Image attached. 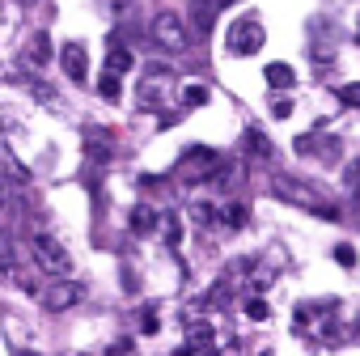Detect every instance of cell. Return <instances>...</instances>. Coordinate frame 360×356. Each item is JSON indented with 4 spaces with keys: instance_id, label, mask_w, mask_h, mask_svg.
I'll return each mask as SVG.
<instances>
[{
    "instance_id": "cell-9",
    "label": "cell",
    "mask_w": 360,
    "mask_h": 356,
    "mask_svg": "<svg viewBox=\"0 0 360 356\" xmlns=\"http://www.w3.org/2000/svg\"><path fill=\"white\" fill-rule=\"evenodd\" d=\"M127 225H131V234H153V229L161 225V217H157V212H153L148 204H136V208H131V221H127Z\"/></svg>"
},
{
    "instance_id": "cell-1",
    "label": "cell",
    "mask_w": 360,
    "mask_h": 356,
    "mask_svg": "<svg viewBox=\"0 0 360 356\" xmlns=\"http://www.w3.org/2000/svg\"><path fill=\"white\" fill-rule=\"evenodd\" d=\"M271 191L280 196V200H288V204H301V208H309V212H318L322 221H339V212L330 208V204H322L309 187H301L297 183V178H276V183H271Z\"/></svg>"
},
{
    "instance_id": "cell-24",
    "label": "cell",
    "mask_w": 360,
    "mask_h": 356,
    "mask_svg": "<svg viewBox=\"0 0 360 356\" xmlns=\"http://www.w3.org/2000/svg\"><path fill=\"white\" fill-rule=\"evenodd\" d=\"M335 263H343V267H356V250H352L347 242H339V246H335Z\"/></svg>"
},
{
    "instance_id": "cell-27",
    "label": "cell",
    "mask_w": 360,
    "mask_h": 356,
    "mask_svg": "<svg viewBox=\"0 0 360 356\" xmlns=\"http://www.w3.org/2000/svg\"><path fill=\"white\" fill-rule=\"evenodd\" d=\"M144 335H157V310H144V322H140Z\"/></svg>"
},
{
    "instance_id": "cell-2",
    "label": "cell",
    "mask_w": 360,
    "mask_h": 356,
    "mask_svg": "<svg viewBox=\"0 0 360 356\" xmlns=\"http://www.w3.org/2000/svg\"><path fill=\"white\" fill-rule=\"evenodd\" d=\"M30 255H34V263H39L47 276H64V272L72 267V259H68L64 242H56L51 234H39V238L30 242Z\"/></svg>"
},
{
    "instance_id": "cell-16",
    "label": "cell",
    "mask_w": 360,
    "mask_h": 356,
    "mask_svg": "<svg viewBox=\"0 0 360 356\" xmlns=\"http://www.w3.org/2000/svg\"><path fill=\"white\" fill-rule=\"evenodd\" d=\"M246 140H250V153H255V157H271V140H267L259 127H250V132H246Z\"/></svg>"
},
{
    "instance_id": "cell-10",
    "label": "cell",
    "mask_w": 360,
    "mask_h": 356,
    "mask_svg": "<svg viewBox=\"0 0 360 356\" xmlns=\"http://www.w3.org/2000/svg\"><path fill=\"white\" fill-rule=\"evenodd\" d=\"M131 64H136V56H131L127 47H119V43H110V51H106V72H115V77H119V72H127Z\"/></svg>"
},
{
    "instance_id": "cell-17",
    "label": "cell",
    "mask_w": 360,
    "mask_h": 356,
    "mask_svg": "<svg viewBox=\"0 0 360 356\" xmlns=\"http://www.w3.org/2000/svg\"><path fill=\"white\" fill-rule=\"evenodd\" d=\"M5 170H9V178H13V183H30V174H26V165L13 157V148H5Z\"/></svg>"
},
{
    "instance_id": "cell-19",
    "label": "cell",
    "mask_w": 360,
    "mask_h": 356,
    "mask_svg": "<svg viewBox=\"0 0 360 356\" xmlns=\"http://www.w3.org/2000/svg\"><path fill=\"white\" fill-rule=\"evenodd\" d=\"M343 183H347V191H352V196H360V157L343 170Z\"/></svg>"
},
{
    "instance_id": "cell-25",
    "label": "cell",
    "mask_w": 360,
    "mask_h": 356,
    "mask_svg": "<svg viewBox=\"0 0 360 356\" xmlns=\"http://www.w3.org/2000/svg\"><path fill=\"white\" fill-rule=\"evenodd\" d=\"M195 26H200L204 34L212 30V9H208V5H195Z\"/></svg>"
},
{
    "instance_id": "cell-30",
    "label": "cell",
    "mask_w": 360,
    "mask_h": 356,
    "mask_svg": "<svg viewBox=\"0 0 360 356\" xmlns=\"http://www.w3.org/2000/svg\"><path fill=\"white\" fill-rule=\"evenodd\" d=\"M195 356H221V352H212V348H204V352H195Z\"/></svg>"
},
{
    "instance_id": "cell-7",
    "label": "cell",
    "mask_w": 360,
    "mask_h": 356,
    "mask_svg": "<svg viewBox=\"0 0 360 356\" xmlns=\"http://www.w3.org/2000/svg\"><path fill=\"white\" fill-rule=\"evenodd\" d=\"M77 301H81V284H72V280L43 288V305H47V310H68V305H77Z\"/></svg>"
},
{
    "instance_id": "cell-13",
    "label": "cell",
    "mask_w": 360,
    "mask_h": 356,
    "mask_svg": "<svg viewBox=\"0 0 360 356\" xmlns=\"http://www.w3.org/2000/svg\"><path fill=\"white\" fill-rule=\"evenodd\" d=\"M161 229H165V246H169V250H174L178 242H183V221H178V212H165Z\"/></svg>"
},
{
    "instance_id": "cell-26",
    "label": "cell",
    "mask_w": 360,
    "mask_h": 356,
    "mask_svg": "<svg viewBox=\"0 0 360 356\" xmlns=\"http://www.w3.org/2000/svg\"><path fill=\"white\" fill-rule=\"evenodd\" d=\"M246 314H250L255 322H263V318H267V301H259V297H255V301H246Z\"/></svg>"
},
{
    "instance_id": "cell-28",
    "label": "cell",
    "mask_w": 360,
    "mask_h": 356,
    "mask_svg": "<svg viewBox=\"0 0 360 356\" xmlns=\"http://www.w3.org/2000/svg\"><path fill=\"white\" fill-rule=\"evenodd\" d=\"M288 115H292V102H288V98H280V102H276V119H288Z\"/></svg>"
},
{
    "instance_id": "cell-5",
    "label": "cell",
    "mask_w": 360,
    "mask_h": 356,
    "mask_svg": "<svg viewBox=\"0 0 360 356\" xmlns=\"http://www.w3.org/2000/svg\"><path fill=\"white\" fill-rule=\"evenodd\" d=\"M217 148H187V157H183V165H178V170H183V178H195V174H208V170H217Z\"/></svg>"
},
{
    "instance_id": "cell-22",
    "label": "cell",
    "mask_w": 360,
    "mask_h": 356,
    "mask_svg": "<svg viewBox=\"0 0 360 356\" xmlns=\"http://www.w3.org/2000/svg\"><path fill=\"white\" fill-rule=\"evenodd\" d=\"M225 301H229V280H221V284L204 297V305H225Z\"/></svg>"
},
{
    "instance_id": "cell-11",
    "label": "cell",
    "mask_w": 360,
    "mask_h": 356,
    "mask_svg": "<svg viewBox=\"0 0 360 356\" xmlns=\"http://www.w3.org/2000/svg\"><path fill=\"white\" fill-rule=\"evenodd\" d=\"M263 77H267V85H271V89H292V85H297V72H292L288 64H267V72H263Z\"/></svg>"
},
{
    "instance_id": "cell-8",
    "label": "cell",
    "mask_w": 360,
    "mask_h": 356,
    "mask_svg": "<svg viewBox=\"0 0 360 356\" xmlns=\"http://www.w3.org/2000/svg\"><path fill=\"white\" fill-rule=\"evenodd\" d=\"M165 89H169V81L153 72V77L136 89V102H140V106H161V102H165Z\"/></svg>"
},
{
    "instance_id": "cell-29",
    "label": "cell",
    "mask_w": 360,
    "mask_h": 356,
    "mask_svg": "<svg viewBox=\"0 0 360 356\" xmlns=\"http://www.w3.org/2000/svg\"><path fill=\"white\" fill-rule=\"evenodd\" d=\"M123 352H127V343H119V348H115V352H110V356H123Z\"/></svg>"
},
{
    "instance_id": "cell-4",
    "label": "cell",
    "mask_w": 360,
    "mask_h": 356,
    "mask_svg": "<svg viewBox=\"0 0 360 356\" xmlns=\"http://www.w3.org/2000/svg\"><path fill=\"white\" fill-rule=\"evenodd\" d=\"M259 47H263V26H259V22L242 18V22L229 26V51H233V56H255Z\"/></svg>"
},
{
    "instance_id": "cell-23",
    "label": "cell",
    "mask_w": 360,
    "mask_h": 356,
    "mask_svg": "<svg viewBox=\"0 0 360 356\" xmlns=\"http://www.w3.org/2000/svg\"><path fill=\"white\" fill-rule=\"evenodd\" d=\"M102 9H110V18H127L131 13V0H102Z\"/></svg>"
},
{
    "instance_id": "cell-18",
    "label": "cell",
    "mask_w": 360,
    "mask_h": 356,
    "mask_svg": "<svg viewBox=\"0 0 360 356\" xmlns=\"http://www.w3.org/2000/svg\"><path fill=\"white\" fill-rule=\"evenodd\" d=\"M98 94H102L106 102H119V77H115V72H102V81H98Z\"/></svg>"
},
{
    "instance_id": "cell-21",
    "label": "cell",
    "mask_w": 360,
    "mask_h": 356,
    "mask_svg": "<svg viewBox=\"0 0 360 356\" xmlns=\"http://www.w3.org/2000/svg\"><path fill=\"white\" fill-rule=\"evenodd\" d=\"M212 221H217V208H212V204H195V225H200V229H208Z\"/></svg>"
},
{
    "instance_id": "cell-15",
    "label": "cell",
    "mask_w": 360,
    "mask_h": 356,
    "mask_svg": "<svg viewBox=\"0 0 360 356\" xmlns=\"http://www.w3.org/2000/svg\"><path fill=\"white\" fill-rule=\"evenodd\" d=\"M246 221H250V208L246 204H229L225 208V225L229 229H246Z\"/></svg>"
},
{
    "instance_id": "cell-3",
    "label": "cell",
    "mask_w": 360,
    "mask_h": 356,
    "mask_svg": "<svg viewBox=\"0 0 360 356\" xmlns=\"http://www.w3.org/2000/svg\"><path fill=\"white\" fill-rule=\"evenodd\" d=\"M153 39H157V47L161 51H169V56H178V51H187V26H183V18L178 13H157L153 18Z\"/></svg>"
},
{
    "instance_id": "cell-12",
    "label": "cell",
    "mask_w": 360,
    "mask_h": 356,
    "mask_svg": "<svg viewBox=\"0 0 360 356\" xmlns=\"http://www.w3.org/2000/svg\"><path fill=\"white\" fill-rule=\"evenodd\" d=\"M26 56H30V64H47V60H51V39H47V34H34Z\"/></svg>"
},
{
    "instance_id": "cell-20",
    "label": "cell",
    "mask_w": 360,
    "mask_h": 356,
    "mask_svg": "<svg viewBox=\"0 0 360 356\" xmlns=\"http://www.w3.org/2000/svg\"><path fill=\"white\" fill-rule=\"evenodd\" d=\"M339 102H343V106H360V81L339 85Z\"/></svg>"
},
{
    "instance_id": "cell-6",
    "label": "cell",
    "mask_w": 360,
    "mask_h": 356,
    "mask_svg": "<svg viewBox=\"0 0 360 356\" xmlns=\"http://www.w3.org/2000/svg\"><path fill=\"white\" fill-rule=\"evenodd\" d=\"M60 64L68 72V81H85L89 77V56H85V43H68L60 51Z\"/></svg>"
},
{
    "instance_id": "cell-14",
    "label": "cell",
    "mask_w": 360,
    "mask_h": 356,
    "mask_svg": "<svg viewBox=\"0 0 360 356\" xmlns=\"http://www.w3.org/2000/svg\"><path fill=\"white\" fill-rule=\"evenodd\" d=\"M208 85H200V81H191V85H183V102L187 106H208Z\"/></svg>"
},
{
    "instance_id": "cell-31",
    "label": "cell",
    "mask_w": 360,
    "mask_h": 356,
    "mask_svg": "<svg viewBox=\"0 0 360 356\" xmlns=\"http://www.w3.org/2000/svg\"><path fill=\"white\" fill-rule=\"evenodd\" d=\"M263 356H267V352H263Z\"/></svg>"
}]
</instances>
